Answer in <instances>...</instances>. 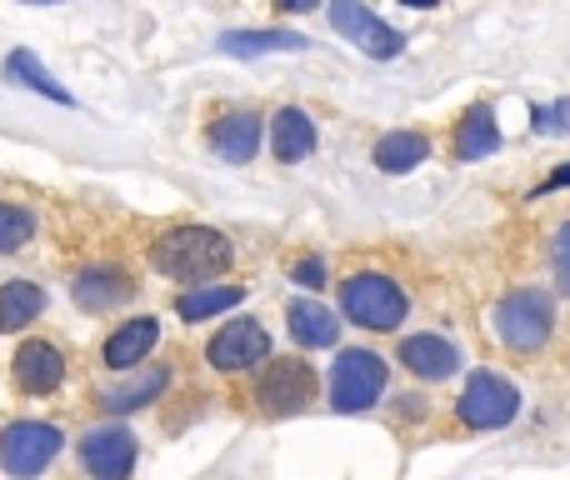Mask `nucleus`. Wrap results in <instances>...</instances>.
<instances>
[{
  "mask_svg": "<svg viewBox=\"0 0 570 480\" xmlns=\"http://www.w3.org/2000/svg\"><path fill=\"white\" fill-rule=\"evenodd\" d=\"M236 250L220 230L210 226H180V230H166V236L150 246V266L170 280H206V276H220L230 270Z\"/></svg>",
  "mask_w": 570,
  "mask_h": 480,
  "instance_id": "f257e3e1",
  "label": "nucleus"
},
{
  "mask_svg": "<svg viewBox=\"0 0 570 480\" xmlns=\"http://www.w3.org/2000/svg\"><path fill=\"white\" fill-rule=\"evenodd\" d=\"M340 310L366 330H396L400 320H406V290L390 276L366 270V276H350L346 286H340Z\"/></svg>",
  "mask_w": 570,
  "mask_h": 480,
  "instance_id": "f03ea898",
  "label": "nucleus"
},
{
  "mask_svg": "<svg viewBox=\"0 0 570 480\" xmlns=\"http://www.w3.org/2000/svg\"><path fill=\"white\" fill-rule=\"evenodd\" d=\"M520 410V390L510 386L506 376H496V370H470L466 390H460V406L456 416L466 420L470 430H500L510 426Z\"/></svg>",
  "mask_w": 570,
  "mask_h": 480,
  "instance_id": "7ed1b4c3",
  "label": "nucleus"
},
{
  "mask_svg": "<svg viewBox=\"0 0 570 480\" xmlns=\"http://www.w3.org/2000/svg\"><path fill=\"white\" fill-rule=\"evenodd\" d=\"M550 320L556 310H550L546 290H510L496 306V336L510 350H540L550 340Z\"/></svg>",
  "mask_w": 570,
  "mask_h": 480,
  "instance_id": "20e7f679",
  "label": "nucleus"
},
{
  "mask_svg": "<svg viewBox=\"0 0 570 480\" xmlns=\"http://www.w3.org/2000/svg\"><path fill=\"white\" fill-rule=\"evenodd\" d=\"M386 390V360L376 350H346L330 370V406L336 410H370Z\"/></svg>",
  "mask_w": 570,
  "mask_h": 480,
  "instance_id": "39448f33",
  "label": "nucleus"
},
{
  "mask_svg": "<svg viewBox=\"0 0 570 480\" xmlns=\"http://www.w3.org/2000/svg\"><path fill=\"white\" fill-rule=\"evenodd\" d=\"M256 400L270 416H296V410H306L310 400H316V370H310V360L270 356L266 376H260V386H256Z\"/></svg>",
  "mask_w": 570,
  "mask_h": 480,
  "instance_id": "423d86ee",
  "label": "nucleus"
},
{
  "mask_svg": "<svg viewBox=\"0 0 570 480\" xmlns=\"http://www.w3.org/2000/svg\"><path fill=\"white\" fill-rule=\"evenodd\" d=\"M60 456V430L46 420H16L0 430V466L16 480H30Z\"/></svg>",
  "mask_w": 570,
  "mask_h": 480,
  "instance_id": "0eeeda50",
  "label": "nucleus"
},
{
  "mask_svg": "<svg viewBox=\"0 0 570 480\" xmlns=\"http://www.w3.org/2000/svg\"><path fill=\"white\" fill-rule=\"evenodd\" d=\"M330 26H336L356 50H366L370 60H390V56H400V46H406V36L390 30L386 20H376L360 0H330Z\"/></svg>",
  "mask_w": 570,
  "mask_h": 480,
  "instance_id": "6e6552de",
  "label": "nucleus"
},
{
  "mask_svg": "<svg viewBox=\"0 0 570 480\" xmlns=\"http://www.w3.org/2000/svg\"><path fill=\"white\" fill-rule=\"evenodd\" d=\"M80 466L96 480H130V470H136V436L126 426H96L80 440Z\"/></svg>",
  "mask_w": 570,
  "mask_h": 480,
  "instance_id": "1a4fd4ad",
  "label": "nucleus"
},
{
  "mask_svg": "<svg viewBox=\"0 0 570 480\" xmlns=\"http://www.w3.org/2000/svg\"><path fill=\"white\" fill-rule=\"evenodd\" d=\"M266 356H270V330L256 326V320H230V326L216 330L206 346V360L216 370H250Z\"/></svg>",
  "mask_w": 570,
  "mask_h": 480,
  "instance_id": "9d476101",
  "label": "nucleus"
},
{
  "mask_svg": "<svg viewBox=\"0 0 570 480\" xmlns=\"http://www.w3.org/2000/svg\"><path fill=\"white\" fill-rule=\"evenodd\" d=\"M60 380H66V356H60L50 340L30 336L26 346L16 350V386L30 390V396H50Z\"/></svg>",
  "mask_w": 570,
  "mask_h": 480,
  "instance_id": "9b49d317",
  "label": "nucleus"
},
{
  "mask_svg": "<svg viewBox=\"0 0 570 480\" xmlns=\"http://www.w3.org/2000/svg\"><path fill=\"white\" fill-rule=\"evenodd\" d=\"M70 290H76V300L86 310H110V306H126V300L136 296V280H130L120 266H90L70 280Z\"/></svg>",
  "mask_w": 570,
  "mask_h": 480,
  "instance_id": "f8f14e48",
  "label": "nucleus"
},
{
  "mask_svg": "<svg viewBox=\"0 0 570 480\" xmlns=\"http://www.w3.org/2000/svg\"><path fill=\"white\" fill-rule=\"evenodd\" d=\"M256 146H260L256 110H230V116H220L216 126H210V150H216L220 160H230V166H246V160L256 156Z\"/></svg>",
  "mask_w": 570,
  "mask_h": 480,
  "instance_id": "ddd939ff",
  "label": "nucleus"
},
{
  "mask_svg": "<svg viewBox=\"0 0 570 480\" xmlns=\"http://www.w3.org/2000/svg\"><path fill=\"white\" fill-rule=\"evenodd\" d=\"M400 360H406V370L420 380H446L460 370V350L440 336H406L400 340Z\"/></svg>",
  "mask_w": 570,
  "mask_h": 480,
  "instance_id": "4468645a",
  "label": "nucleus"
},
{
  "mask_svg": "<svg viewBox=\"0 0 570 480\" xmlns=\"http://www.w3.org/2000/svg\"><path fill=\"white\" fill-rule=\"evenodd\" d=\"M156 340H160V320L156 316L120 320V326L110 330V340H106V366H116V370L136 366V360L150 356V346H156Z\"/></svg>",
  "mask_w": 570,
  "mask_h": 480,
  "instance_id": "2eb2a0df",
  "label": "nucleus"
},
{
  "mask_svg": "<svg viewBox=\"0 0 570 480\" xmlns=\"http://www.w3.org/2000/svg\"><path fill=\"white\" fill-rule=\"evenodd\" d=\"M270 150H276V160H306L316 150V126H310L306 110H296V106L276 110V120H270Z\"/></svg>",
  "mask_w": 570,
  "mask_h": 480,
  "instance_id": "dca6fc26",
  "label": "nucleus"
},
{
  "mask_svg": "<svg viewBox=\"0 0 570 480\" xmlns=\"http://www.w3.org/2000/svg\"><path fill=\"white\" fill-rule=\"evenodd\" d=\"M286 320H290V336H296L300 346H310V350L336 346V340H340V320L330 316L326 306H316V300H290Z\"/></svg>",
  "mask_w": 570,
  "mask_h": 480,
  "instance_id": "f3484780",
  "label": "nucleus"
},
{
  "mask_svg": "<svg viewBox=\"0 0 570 480\" xmlns=\"http://www.w3.org/2000/svg\"><path fill=\"white\" fill-rule=\"evenodd\" d=\"M496 150H500V130H496L490 106H470L456 126V160H486Z\"/></svg>",
  "mask_w": 570,
  "mask_h": 480,
  "instance_id": "a211bd4d",
  "label": "nucleus"
},
{
  "mask_svg": "<svg viewBox=\"0 0 570 480\" xmlns=\"http://www.w3.org/2000/svg\"><path fill=\"white\" fill-rule=\"evenodd\" d=\"M420 160H430V140L420 136V130H390V136L376 140V166L386 170V176H406Z\"/></svg>",
  "mask_w": 570,
  "mask_h": 480,
  "instance_id": "6ab92c4d",
  "label": "nucleus"
},
{
  "mask_svg": "<svg viewBox=\"0 0 570 480\" xmlns=\"http://www.w3.org/2000/svg\"><path fill=\"white\" fill-rule=\"evenodd\" d=\"M310 40L296 36V30H230V36H220V50L226 56H276V50H306Z\"/></svg>",
  "mask_w": 570,
  "mask_h": 480,
  "instance_id": "aec40b11",
  "label": "nucleus"
},
{
  "mask_svg": "<svg viewBox=\"0 0 570 480\" xmlns=\"http://www.w3.org/2000/svg\"><path fill=\"white\" fill-rule=\"evenodd\" d=\"M46 310V290L30 280H6L0 286V330H26Z\"/></svg>",
  "mask_w": 570,
  "mask_h": 480,
  "instance_id": "412c9836",
  "label": "nucleus"
},
{
  "mask_svg": "<svg viewBox=\"0 0 570 480\" xmlns=\"http://www.w3.org/2000/svg\"><path fill=\"white\" fill-rule=\"evenodd\" d=\"M6 76L16 80V86L36 90V96L56 100V106H76V100H70V90H66V86H56V80H50V70L40 66V60L30 56V50H10V60H6Z\"/></svg>",
  "mask_w": 570,
  "mask_h": 480,
  "instance_id": "4be33fe9",
  "label": "nucleus"
},
{
  "mask_svg": "<svg viewBox=\"0 0 570 480\" xmlns=\"http://www.w3.org/2000/svg\"><path fill=\"white\" fill-rule=\"evenodd\" d=\"M246 300V286H206V290H186V296L176 300V310L186 320H206V316H220V310L240 306Z\"/></svg>",
  "mask_w": 570,
  "mask_h": 480,
  "instance_id": "5701e85b",
  "label": "nucleus"
},
{
  "mask_svg": "<svg viewBox=\"0 0 570 480\" xmlns=\"http://www.w3.org/2000/svg\"><path fill=\"white\" fill-rule=\"evenodd\" d=\"M160 390H166V370H150V376H136L130 386L110 390L100 406H106V410H136V406H146V400H156Z\"/></svg>",
  "mask_w": 570,
  "mask_h": 480,
  "instance_id": "b1692460",
  "label": "nucleus"
},
{
  "mask_svg": "<svg viewBox=\"0 0 570 480\" xmlns=\"http://www.w3.org/2000/svg\"><path fill=\"white\" fill-rule=\"evenodd\" d=\"M30 236H36V220H30V210L6 206V200H0V250L10 256V250H20Z\"/></svg>",
  "mask_w": 570,
  "mask_h": 480,
  "instance_id": "393cba45",
  "label": "nucleus"
},
{
  "mask_svg": "<svg viewBox=\"0 0 570 480\" xmlns=\"http://www.w3.org/2000/svg\"><path fill=\"white\" fill-rule=\"evenodd\" d=\"M536 130L540 136H566L570 130V100H556V106L536 110Z\"/></svg>",
  "mask_w": 570,
  "mask_h": 480,
  "instance_id": "a878e982",
  "label": "nucleus"
},
{
  "mask_svg": "<svg viewBox=\"0 0 570 480\" xmlns=\"http://www.w3.org/2000/svg\"><path fill=\"white\" fill-rule=\"evenodd\" d=\"M290 280H296V286H306V290H320V286H326V260H320V256L300 260V266L290 270Z\"/></svg>",
  "mask_w": 570,
  "mask_h": 480,
  "instance_id": "bb28decb",
  "label": "nucleus"
},
{
  "mask_svg": "<svg viewBox=\"0 0 570 480\" xmlns=\"http://www.w3.org/2000/svg\"><path fill=\"white\" fill-rule=\"evenodd\" d=\"M550 256H556V276L570 286V220L556 230V240H550Z\"/></svg>",
  "mask_w": 570,
  "mask_h": 480,
  "instance_id": "cd10ccee",
  "label": "nucleus"
},
{
  "mask_svg": "<svg viewBox=\"0 0 570 480\" xmlns=\"http://www.w3.org/2000/svg\"><path fill=\"white\" fill-rule=\"evenodd\" d=\"M286 16H300V10H310V6H320V0H276Z\"/></svg>",
  "mask_w": 570,
  "mask_h": 480,
  "instance_id": "c85d7f7f",
  "label": "nucleus"
},
{
  "mask_svg": "<svg viewBox=\"0 0 570 480\" xmlns=\"http://www.w3.org/2000/svg\"><path fill=\"white\" fill-rule=\"evenodd\" d=\"M556 186H570V166H560V170H556V176H550V180H546V190H556Z\"/></svg>",
  "mask_w": 570,
  "mask_h": 480,
  "instance_id": "c756f323",
  "label": "nucleus"
},
{
  "mask_svg": "<svg viewBox=\"0 0 570 480\" xmlns=\"http://www.w3.org/2000/svg\"><path fill=\"white\" fill-rule=\"evenodd\" d=\"M400 6H410V10H426V6H440V0H400Z\"/></svg>",
  "mask_w": 570,
  "mask_h": 480,
  "instance_id": "7c9ffc66",
  "label": "nucleus"
},
{
  "mask_svg": "<svg viewBox=\"0 0 570 480\" xmlns=\"http://www.w3.org/2000/svg\"><path fill=\"white\" fill-rule=\"evenodd\" d=\"M30 6H56V0H30Z\"/></svg>",
  "mask_w": 570,
  "mask_h": 480,
  "instance_id": "2f4dec72",
  "label": "nucleus"
}]
</instances>
